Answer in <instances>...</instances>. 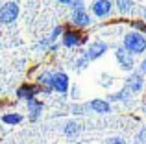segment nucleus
Listing matches in <instances>:
<instances>
[{
  "instance_id": "obj_1",
  "label": "nucleus",
  "mask_w": 146,
  "mask_h": 144,
  "mask_svg": "<svg viewBox=\"0 0 146 144\" xmlns=\"http://www.w3.org/2000/svg\"><path fill=\"white\" fill-rule=\"evenodd\" d=\"M122 46H124L129 54H133V55L144 54V52H146V35L141 33V32L131 30V32H128L124 35V39H122Z\"/></svg>"
},
{
  "instance_id": "obj_2",
  "label": "nucleus",
  "mask_w": 146,
  "mask_h": 144,
  "mask_svg": "<svg viewBox=\"0 0 146 144\" xmlns=\"http://www.w3.org/2000/svg\"><path fill=\"white\" fill-rule=\"evenodd\" d=\"M113 9H115L113 0H93V4H91V13L100 20L109 18L113 15Z\"/></svg>"
},
{
  "instance_id": "obj_3",
  "label": "nucleus",
  "mask_w": 146,
  "mask_h": 144,
  "mask_svg": "<svg viewBox=\"0 0 146 144\" xmlns=\"http://www.w3.org/2000/svg\"><path fill=\"white\" fill-rule=\"evenodd\" d=\"M19 4L15 2H6L2 7H0V22H2L4 26H7V24H13L15 20H17V17H19Z\"/></svg>"
},
{
  "instance_id": "obj_4",
  "label": "nucleus",
  "mask_w": 146,
  "mask_h": 144,
  "mask_svg": "<svg viewBox=\"0 0 146 144\" xmlns=\"http://www.w3.org/2000/svg\"><path fill=\"white\" fill-rule=\"evenodd\" d=\"M115 57H117V63L122 70H126V72L133 70V67H135V55L129 54L124 46H118L117 50H115Z\"/></svg>"
},
{
  "instance_id": "obj_5",
  "label": "nucleus",
  "mask_w": 146,
  "mask_h": 144,
  "mask_svg": "<svg viewBox=\"0 0 146 144\" xmlns=\"http://www.w3.org/2000/svg\"><path fill=\"white\" fill-rule=\"evenodd\" d=\"M109 50V44L106 43V41H100V39H96V41H93V43L87 46V50H83V54L87 55V57L91 59V61H94V59H98V57H102L106 52Z\"/></svg>"
},
{
  "instance_id": "obj_6",
  "label": "nucleus",
  "mask_w": 146,
  "mask_h": 144,
  "mask_svg": "<svg viewBox=\"0 0 146 144\" xmlns=\"http://www.w3.org/2000/svg\"><path fill=\"white\" fill-rule=\"evenodd\" d=\"M41 92V85L39 83H22L21 87L17 89V98L19 100H32V98H35L37 94Z\"/></svg>"
},
{
  "instance_id": "obj_7",
  "label": "nucleus",
  "mask_w": 146,
  "mask_h": 144,
  "mask_svg": "<svg viewBox=\"0 0 146 144\" xmlns=\"http://www.w3.org/2000/svg\"><path fill=\"white\" fill-rule=\"evenodd\" d=\"M82 37H83V33L78 32V30H67L65 35L61 37V44L65 48H78L82 44Z\"/></svg>"
},
{
  "instance_id": "obj_8",
  "label": "nucleus",
  "mask_w": 146,
  "mask_h": 144,
  "mask_svg": "<svg viewBox=\"0 0 146 144\" xmlns=\"http://www.w3.org/2000/svg\"><path fill=\"white\" fill-rule=\"evenodd\" d=\"M70 22L76 26V28H89V26L93 24V17L87 13V9L72 11V15H70Z\"/></svg>"
},
{
  "instance_id": "obj_9",
  "label": "nucleus",
  "mask_w": 146,
  "mask_h": 144,
  "mask_svg": "<svg viewBox=\"0 0 146 144\" xmlns=\"http://www.w3.org/2000/svg\"><path fill=\"white\" fill-rule=\"evenodd\" d=\"M68 89H70V83H68V76L65 72L57 70L54 72V90L59 94H67Z\"/></svg>"
},
{
  "instance_id": "obj_10",
  "label": "nucleus",
  "mask_w": 146,
  "mask_h": 144,
  "mask_svg": "<svg viewBox=\"0 0 146 144\" xmlns=\"http://www.w3.org/2000/svg\"><path fill=\"white\" fill-rule=\"evenodd\" d=\"M126 87H129L133 94L141 92V89L144 87V74L143 72H131L126 79Z\"/></svg>"
},
{
  "instance_id": "obj_11",
  "label": "nucleus",
  "mask_w": 146,
  "mask_h": 144,
  "mask_svg": "<svg viewBox=\"0 0 146 144\" xmlns=\"http://www.w3.org/2000/svg\"><path fill=\"white\" fill-rule=\"evenodd\" d=\"M26 105H28V111H30V122H35V120L41 116V113H43L44 104L39 102L37 98H32V100L26 102Z\"/></svg>"
},
{
  "instance_id": "obj_12",
  "label": "nucleus",
  "mask_w": 146,
  "mask_h": 144,
  "mask_svg": "<svg viewBox=\"0 0 146 144\" xmlns=\"http://www.w3.org/2000/svg\"><path fill=\"white\" fill-rule=\"evenodd\" d=\"M89 109L94 113H100V115H107V113H111V104H109V100L94 98V100L89 102Z\"/></svg>"
},
{
  "instance_id": "obj_13",
  "label": "nucleus",
  "mask_w": 146,
  "mask_h": 144,
  "mask_svg": "<svg viewBox=\"0 0 146 144\" xmlns=\"http://www.w3.org/2000/svg\"><path fill=\"white\" fill-rule=\"evenodd\" d=\"M131 96H133L131 89L124 85L120 90H118V92H113V94H109V98H107V100H109V102H124V104H128V102H129V98H131Z\"/></svg>"
},
{
  "instance_id": "obj_14",
  "label": "nucleus",
  "mask_w": 146,
  "mask_h": 144,
  "mask_svg": "<svg viewBox=\"0 0 146 144\" xmlns=\"http://www.w3.org/2000/svg\"><path fill=\"white\" fill-rule=\"evenodd\" d=\"M115 9L120 15H129L135 9V2L133 0H115Z\"/></svg>"
},
{
  "instance_id": "obj_15",
  "label": "nucleus",
  "mask_w": 146,
  "mask_h": 144,
  "mask_svg": "<svg viewBox=\"0 0 146 144\" xmlns=\"http://www.w3.org/2000/svg\"><path fill=\"white\" fill-rule=\"evenodd\" d=\"M22 120H24V116H22L21 113H4L2 115V122L6 124V126H17Z\"/></svg>"
},
{
  "instance_id": "obj_16",
  "label": "nucleus",
  "mask_w": 146,
  "mask_h": 144,
  "mask_svg": "<svg viewBox=\"0 0 146 144\" xmlns=\"http://www.w3.org/2000/svg\"><path fill=\"white\" fill-rule=\"evenodd\" d=\"M80 124L78 122H74V120H70V122H67L65 124V127H63V135L65 137H68V139H72V137H76V135L80 133Z\"/></svg>"
},
{
  "instance_id": "obj_17",
  "label": "nucleus",
  "mask_w": 146,
  "mask_h": 144,
  "mask_svg": "<svg viewBox=\"0 0 146 144\" xmlns=\"http://www.w3.org/2000/svg\"><path fill=\"white\" fill-rule=\"evenodd\" d=\"M89 63H91V59L87 57V55L83 54V50H82V54H80V57L74 61V67H72V69L76 72H82V70H85L87 67H89Z\"/></svg>"
},
{
  "instance_id": "obj_18",
  "label": "nucleus",
  "mask_w": 146,
  "mask_h": 144,
  "mask_svg": "<svg viewBox=\"0 0 146 144\" xmlns=\"http://www.w3.org/2000/svg\"><path fill=\"white\" fill-rule=\"evenodd\" d=\"M52 46H54V43H52V39L50 37H43V39L37 43V52H43V54H48L50 50H52Z\"/></svg>"
},
{
  "instance_id": "obj_19",
  "label": "nucleus",
  "mask_w": 146,
  "mask_h": 144,
  "mask_svg": "<svg viewBox=\"0 0 146 144\" xmlns=\"http://www.w3.org/2000/svg\"><path fill=\"white\" fill-rule=\"evenodd\" d=\"M65 32H67V30H65V26H61V24H59V26H56V28L52 30V33H50L48 37L52 39V43L56 44V41L59 39V37H63V35H65Z\"/></svg>"
},
{
  "instance_id": "obj_20",
  "label": "nucleus",
  "mask_w": 146,
  "mask_h": 144,
  "mask_svg": "<svg viewBox=\"0 0 146 144\" xmlns=\"http://www.w3.org/2000/svg\"><path fill=\"white\" fill-rule=\"evenodd\" d=\"M129 26H131V30H135V32H141L146 35V22L144 20H131L129 22Z\"/></svg>"
},
{
  "instance_id": "obj_21",
  "label": "nucleus",
  "mask_w": 146,
  "mask_h": 144,
  "mask_svg": "<svg viewBox=\"0 0 146 144\" xmlns=\"http://www.w3.org/2000/svg\"><path fill=\"white\" fill-rule=\"evenodd\" d=\"M70 9L72 11H82V9H85V0H72V2H70Z\"/></svg>"
},
{
  "instance_id": "obj_22",
  "label": "nucleus",
  "mask_w": 146,
  "mask_h": 144,
  "mask_svg": "<svg viewBox=\"0 0 146 144\" xmlns=\"http://www.w3.org/2000/svg\"><path fill=\"white\" fill-rule=\"evenodd\" d=\"M104 144H128V142H126L122 137H109V139L104 141Z\"/></svg>"
},
{
  "instance_id": "obj_23",
  "label": "nucleus",
  "mask_w": 146,
  "mask_h": 144,
  "mask_svg": "<svg viewBox=\"0 0 146 144\" xmlns=\"http://www.w3.org/2000/svg\"><path fill=\"white\" fill-rule=\"evenodd\" d=\"M135 144H146V129H141L135 139Z\"/></svg>"
},
{
  "instance_id": "obj_24",
  "label": "nucleus",
  "mask_w": 146,
  "mask_h": 144,
  "mask_svg": "<svg viewBox=\"0 0 146 144\" xmlns=\"http://www.w3.org/2000/svg\"><path fill=\"white\" fill-rule=\"evenodd\" d=\"M80 96V89H78V87H72V89H70V98H78Z\"/></svg>"
},
{
  "instance_id": "obj_25",
  "label": "nucleus",
  "mask_w": 146,
  "mask_h": 144,
  "mask_svg": "<svg viewBox=\"0 0 146 144\" xmlns=\"http://www.w3.org/2000/svg\"><path fill=\"white\" fill-rule=\"evenodd\" d=\"M139 72H143V74H146V57L143 59V63H141V67H139Z\"/></svg>"
},
{
  "instance_id": "obj_26",
  "label": "nucleus",
  "mask_w": 146,
  "mask_h": 144,
  "mask_svg": "<svg viewBox=\"0 0 146 144\" xmlns=\"http://www.w3.org/2000/svg\"><path fill=\"white\" fill-rule=\"evenodd\" d=\"M57 2H59V4H65V6H70L72 0H57Z\"/></svg>"
},
{
  "instance_id": "obj_27",
  "label": "nucleus",
  "mask_w": 146,
  "mask_h": 144,
  "mask_svg": "<svg viewBox=\"0 0 146 144\" xmlns=\"http://www.w3.org/2000/svg\"><path fill=\"white\" fill-rule=\"evenodd\" d=\"M143 13H144V18H146V7H144V11H143Z\"/></svg>"
}]
</instances>
